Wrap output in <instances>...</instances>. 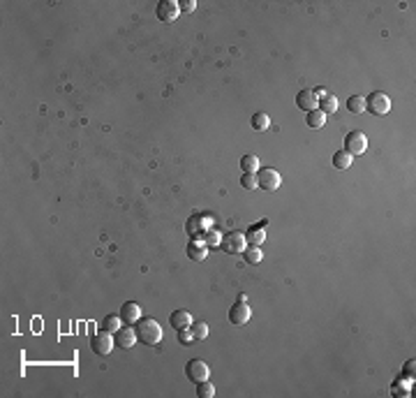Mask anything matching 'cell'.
<instances>
[{
  "mask_svg": "<svg viewBox=\"0 0 416 398\" xmlns=\"http://www.w3.org/2000/svg\"><path fill=\"white\" fill-rule=\"evenodd\" d=\"M137 338L144 345H158L160 341H162V329H160V324L153 320V317H144V320H139L137 322Z\"/></svg>",
  "mask_w": 416,
  "mask_h": 398,
  "instance_id": "obj_1",
  "label": "cell"
},
{
  "mask_svg": "<svg viewBox=\"0 0 416 398\" xmlns=\"http://www.w3.org/2000/svg\"><path fill=\"white\" fill-rule=\"evenodd\" d=\"M366 111H370V114H377V116H384L391 111V97L386 93H382V90H377V93H372L370 97L366 100Z\"/></svg>",
  "mask_w": 416,
  "mask_h": 398,
  "instance_id": "obj_2",
  "label": "cell"
},
{
  "mask_svg": "<svg viewBox=\"0 0 416 398\" xmlns=\"http://www.w3.org/2000/svg\"><path fill=\"white\" fill-rule=\"evenodd\" d=\"M368 148V137L361 130H354V132H349L345 137V151L349 153V155H363Z\"/></svg>",
  "mask_w": 416,
  "mask_h": 398,
  "instance_id": "obj_3",
  "label": "cell"
},
{
  "mask_svg": "<svg viewBox=\"0 0 416 398\" xmlns=\"http://www.w3.org/2000/svg\"><path fill=\"white\" fill-rule=\"evenodd\" d=\"M257 181H259V188H264V190H268V192H273V190L280 188L282 176H280V171L273 169V167H264V169L257 171Z\"/></svg>",
  "mask_w": 416,
  "mask_h": 398,
  "instance_id": "obj_4",
  "label": "cell"
},
{
  "mask_svg": "<svg viewBox=\"0 0 416 398\" xmlns=\"http://www.w3.org/2000/svg\"><path fill=\"white\" fill-rule=\"evenodd\" d=\"M185 375H188L195 385H199V382L208 380V375H210V366L202 359H192L188 366H185Z\"/></svg>",
  "mask_w": 416,
  "mask_h": 398,
  "instance_id": "obj_5",
  "label": "cell"
},
{
  "mask_svg": "<svg viewBox=\"0 0 416 398\" xmlns=\"http://www.w3.org/2000/svg\"><path fill=\"white\" fill-rule=\"evenodd\" d=\"M158 14V19L164 21V23H171V21H176L181 16V7H178V0H162L155 9Z\"/></svg>",
  "mask_w": 416,
  "mask_h": 398,
  "instance_id": "obj_6",
  "label": "cell"
},
{
  "mask_svg": "<svg viewBox=\"0 0 416 398\" xmlns=\"http://www.w3.org/2000/svg\"><path fill=\"white\" fill-rule=\"evenodd\" d=\"M250 315H252V310H250L245 299L236 301V304L231 306V310H229V320H231V324H236V327H243V324L250 320Z\"/></svg>",
  "mask_w": 416,
  "mask_h": 398,
  "instance_id": "obj_7",
  "label": "cell"
},
{
  "mask_svg": "<svg viewBox=\"0 0 416 398\" xmlns=\"http://www.w3.org/2000/svg\"><path fill=\"white\" fill-rule=\"evenodd\" d=\"M222 246H224V250H227V253L238 255V253H245L247 239H245V234H243V232H231V234L224 236Z\"/></svg>",
  "mask_w": 416,
  "mask_h": 398,
  "instance_id": "obj_8",
  "label": "cell"
},
{
  "mask_svg": "<svg viewBox=\"0 0 416 398\" xmlns=\"http://www.w3.org/2000/svg\"><path fill=\"white\" fill-rule=\"evenodd\" d=\"M116 348H123V350H130L134 348V343L139 341L137 338V329H132V324L130 327H120L118 331H116Z\"/></svg>",
  "mask_w": 416,
  "mask_h": 398,
  "instance_id": "obj_9",
  "label": "cell"
},
{
  "mask_svg": "<svg viewBox=\"0 0 416 398\" xmlns=\"http://www.w3.org/2000/svg\"><path fill=\"white\" fill-rule=\"evenodd\" d=\"M116 341L114 336L109 334V331H97V334L93 336V352L97 354H109L111 350H114Z\"/></svg>",
  "mask_w": 416,
  "mask_h": 398,
  "instance_id": "obj_10",
  "label": "cell"
},
{
  "mask_svg": "<svg viewBox=\"0 0 416 398\" xmlns=\"http://www.w3.org/2000/svg\"><path fill=\"white\" fill-rule=\"evenodd\" d=\"M296 104L301 111H312V109H319V97L315 95V90H301L296 95Z\"/></svg>",
  "mask_w": 416,
  "mask_h": 398,
  "instance_id": "obj_11",
  "label": "cell"
},
{
  "mask_svg": "<svg viewBox=\"0 0 416 398\" xmlns=\"http://www.w3.org/2000/svg\"><path fill=\"white\" fill-rule=\"evenodd\" d=\"M120 320L127 324H134L141 320V306L137 301H127L123 308H120Z\"/></svg>",
  "mask_w": 416,
  "mask_h": 398,
  "instance_id": "obj_12",
  "label": "cell"
},
{
  "mask_svg": "<svg viewBox=\"0 0 416 398\" xmlns=\"http://www.w3.org/2000/svg\"><path fill=\"white\" fill-rule=\"evenodd\" d=\"M169 322L176 331H181V329H190L192 327V315H190L188 310H174L171 317H169Z\"/></svg>",
  "mask_w": 416,
  "mask_h": 398,
  "instance_id": "obj_13",
  "label": "cell"
},
{
  "mask_svg": "<svg viewBox=\"0 0 416 398\" xmlns=\"http://www.w3.org/2000/svg\"><path fill=\"white\" fill-rule=\"evenodd\" d=\"M305 123H308L312 130H319V127L326 125V114H324L322 109H312V111H308V118H305Z\"/></svg>",
  "mask_w": 416,
  "mask_h": 398,
  "instance_id": "obj_14",
  "label": "cell"
},
{
  "mask_svg": "<svg viewBox=\"0 0 416 398\" xmlns=\"http://www.w3.org/2000/svg\"><path fill=\"white\" fill-rule=\"evenodd\" d=\"M319 109H322L324 114H333V111H338V97L331 93L322 95L319 97Z\"/></svg>",
  "mask_w": 416,
  "mask_h": 398,
  "instance_id": "obj_15",
  "label": "cell"
},
{
  "mask_svg": "<svg viewBox=\"0 0 416 398\" xmlns=\"http://www.w3.org/2000/svg\"><path fill=\"white\" fill-rule=\"evenodd\" d=\"M240 169H243V174H257V171L261 169L257 155H243V160H240Z\"/></svg>",
  "mask_w": 416,
  "mask_h": 398,
  "instance_id": "obj_16",
  "label": "cell"
},
{
  "mask_svg": "<svg viewBox=\"0 0 416 398\" xmlns=\"http://www.w3.org/2000/svg\"><path fill=\"white\" fill-rule=\"evenodd\" d=\"M347 109H349L352 114H363V111H366V97L352 95V97L347 100Z\"/></svg>",
  "mask_w": 416,
  "mask_h": 398,
  "instance_id": "obj_17",
  "label": "cell"
},
{
  "mask_svg": "<svg viewBox=\"0 0 416 398\" xmlns=\"http://www.w3.org/2000/svg\"><path fill=\"white\" fill-rule=\"evenodd\" d=\"M352 160L354 158L347 151H338L333 155V167L335 169H349V167H352Z\"/></svg>",
  "mask_w": 416,
  "mask_h": 398,
  "instance_id": "obj_18",
  "label": "cell"
},
{
  "mask_svg": "<svg viewBox=\"0 0 416 398\" xmlns=\"http://www.w3.org/2000/svg\"><path fill=\"white\" fill-rule=\"evenodd\" d=\"M264 227H266V220L259 225V227H254V229H250V234H245V239L252 243V246H259V243H264V239H266V232H264Z\"/></svg>",
  "mask_w": 416,
  "mask_h": 398,
  "instance_id": "obj_19",
  "label": "cell"
},
{
  "mask_svg": "<svg viewBox=\"0 0 416 398\" xmlns=\"http://www.w3.org/2000/svg\"><path fill=\"white\" fill-rule=\"evenodd\" d=\"M204 225L210 227V215H197V218H192L188 222V232L190 234H199V227H204Z\"/></svg>",
  "mask_w": 416,
  "mask_h": 398,
  "instance_id": "obj_20",
  "label": "cell"
},
{
  "mask_svg": "<svg viewBox=\"0 0 416 398\" xmlns=\"http://www.w3.org/2000/svg\"><path fill=\"white\" fill-rule=\"evenodd\" d=\"M188 255L192 259H197V262H199V259H204L208 255V250H206V246H204V243H197V241H192V243L188 246Z\"/></svg>",
  "mask_w": 416,
  "mask_h": 398,
  "instance_id": "obj_21",
  "label": "cell"
},
{
  "mask_svg": "<svg viewBox=\"0 0 416 398\" xmlns=\"http://www.w3.org/2000/svg\"><path fill=\"white\" fill-rule=\"evenodd\" d=\"M123 320H120V315H107L104 317V322H102V329L104 331H109V334H116L120 327H123Z\"/></svg>",
  "mask_w": 416,
  "mask_h": 398,
  "instance_id": "obj_22",
  "label": "cell"
},
{
  "mask_svg": "<svg viewBox=\"0 0 416 398\" xmlns=\"http://www.w3.org/2000/svg\"><path fill=\"white\" fill-rule=\"evenodd\" d=\"M268 125H271V118H268L264 111H257V114L252 116V127H254V130L264 132V130H268Z\"/></svg>",
  "mask_w": 416,
  "mask_h": 398,
  "instance_id": "obj_23",
  "label": "cell"
},
{
  "mask_svg": "<svg viewBox=\"0 0 416 398\" xmlns=\"http://www.w3.org/2000/svg\"><path fill=\"white\" fill-rule=\"evenodd\" d=\"M197 396H199V398H213L215 396V387L210 385L208 380H204V382L197 385Z\"/></svg>",
  "mask_w": 416,
  "mask_h": 398,
  "instance_id": "obj_24",
  "label": "cell"
},
{
  "mask_svg": "<svg viewBox=\"0 0 416 398\" xmlns=\"http://www.w3.org/2000/svg\"><path fill=\"white\" fill-rule=\"evenodd\" d=\"M261 250H259V246H252V248H245V262L247 264H259L261 262Z\"/></svg>",
  "mask_w": 416,
  "mask_h": 398,
  "instance_id": "obj_25",
  "label": "cell"
},
{
  "mask_svg": "<svg viewBox=\"0 0 416 398\" xmlns=\"http://www.w3.org/2000/svg\"><path fill=\"white\" fill-rule=\"evenodd\" d=\"M192 334H195V341H204L208 336V324H204V322H192Z\"/></svg>",
  "mask_w": 416,
  "mask_h": 398,
  "instance_id": "obj_26",
  "label": "cell"
},
{
  "mask_svg": "<svg viewBox=\"0 0 416 398\" xmlns=\"http://www.w3.org/2000/svg\"><path fill=\"white\" fill-rule=\"evenodd\" d=\"M240 185H243L245 190H254V188H259L257 174H243V178H240Z\"/></svg>",
  "mask_w": 416,
  "mask_h": 398,
  "instance_id": "obj_27",
  "label": "cell"
},
{
  "mask_svg": "<svg viewBox=\"0 0 416 398\" xmlns=\"http://www.w3.org/2000/svg\"><path fill=\"white\" fill-rule=\"evenodd\" d=\"M178 343H181V345H192V343H195L192 329H181V331H178Z\"/></svg>",
  "mask_w": 416,
  "mask_h": 398,
  "instance_id": "obj_28",
  "label": "cell"
},
{
  "mask_svg": "<svg viewBox=\"0 0 416 398\" xmlns=\"http://www.w3.org/2000/svg\"><path fill=\"white\" fill-rule=\"evenodd\" d=\"M220 234L217 232H206V246H220Z\"/></svg>",
  "mask_w": 416,
  "mask_h": 398,
  "instance_id": "obj_29",
  "label": "cell"
},
{
  "mask_svg": "<svg viewBox=\"0 0 416 398\" xmlns=\"http://www.w3.org/2000/svg\"><path fill=\"white\" fill-rule=\"evenodd\" d=\"M178 7H181V14H183V12H192V9L197 7V2H195V0H181Z\"/></svg>",
  "mask_w": 416,
  "mask_h": 398,
  "instance_id": "obj_30",
  "label": "cell"
}]
</instances>
